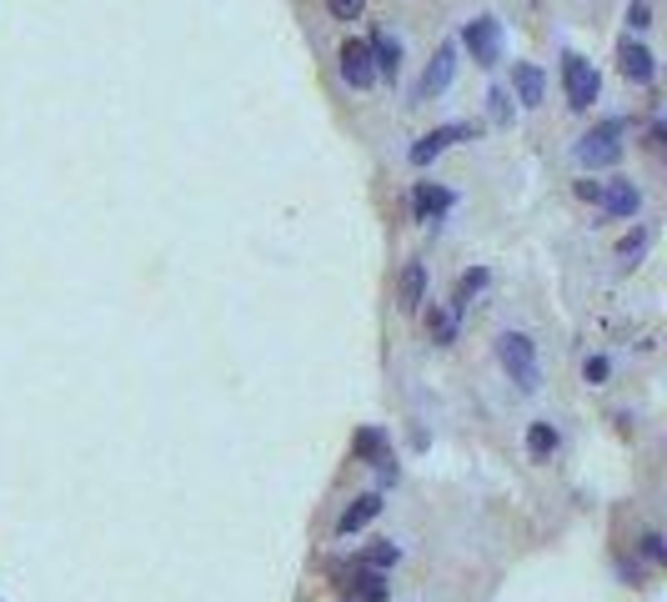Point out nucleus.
I'll use <instances>...</instances> for the list:
<instances>
[{
    "label": "nucleus",
    "instance_id": "f257e3e1",
    "mask_svg": "<svg viewBox=\"0 0 667 602\" xmlns=\"http://www.w3.org/2000/svg\"><path fill=\"white\" fill-rule=\"evenodd\" d=\"M497 362L507 367V377L522 387V392H537L542 387V367H537V347L522 337V332H502L497 337Z\"/></svg>",
    "mask_w": 667,
    "mask_h": 602
},
{
    "label": "nucleus",
    "instance_id": "f03ea898",
    "mask_svg": "<svg viewBox=\"0 0 667 602\" xmlns=\"http://www.w3.org/2000/svg\"><path fill=\"white\" fill-rule=\"evenodd\" d=\"M622 136H627V121H602V126H592V131L572 146V156H577L587 171H597V166H617V156H622Z\"/></svg>",
    "mask_w": 667,
    "mask_h": 602
},
{
    "label": "nucleus",
    "instance_id": "7ed1b4c3",
    "mask_svg": "<svg viewBox=\"0 0 667 602\" xmlns=\"http://www.w3.org/2000/svg\"><path fill=\"white\" fill-rule=\"evenodd\" d=\"M562 86H567V106H572V111H587V106L597 101V91H602L597 71H592L582 56H562Z\"/></svg>",
    "mask_w": 667,
    "mask_h": 602
},
{
    "label": "nucleus",
    "instance_id": "20e7f679",
    "mask_svg": "<svg viewBox=\"0 0 667 602\" xmlns=\"http://www.w3.org/2000/svg\"><path fill=\"white\" fill-rule=\"evenodd\" d=\"M462 46H467V56H472L477 66H497V61H502V26H497L492 16H482V21H467V31H462Z\"/></svg>",
    "mask_w": 667,
    "mask_h": 602
},
{
    "label": "nucleus",
    "instance_id": "39448f33",
    "mask_svg": "<svg viewBox=\"0 0 667 602\" xmlns=\"http://www.w3.org/2000/svg\"><path fill=\"white\" fill-rule=\"evenodd\" d=\"M452 76H457V46L447 41V46H437V56H432V66L422 71V81H417V96H422V101H432V96H442V91L452 86Z\"/></svg>",
    "mask_w": 667,
    "mask_h": 602
},
{
    "label": "nucleus",
    "instance_id": "423d86ee",
    "mask_svg": "<svg viewBox=\"0 0 667 602\" xmlns=\"http://www.w3.org/2000/svg\"><path fill=\"white\" fill-rule=\"evenodd\" d=\"M342 76H347V86H357V91H367V86L377 81V56H372L367 41H347V46H342Z\"/></svg>",
    "mask_w": 667,
    "mask_h": 602
},
{
    "label": "nucleus",
    "instance_id": "0eeeda50",
    "mask_svg": "<svg viewBox=\"0 0 667 602\" xmlns=\"http://www.w3.org/2000/svg\"><path fill=\"white\" fill-rule=\"evenodd\" d=\"M472 131H477V126H437V131H427V136L412 146V166H427V161H437L447 146L472 141Z\"/></svg>",
    "mask_w": 667,
    "mask_h": 602
},
{
    "label": "nucleus",
    "instance_id": "6e6552de",
    "mask_svg": "<svg viewBox=\"0 0 667 602\" xmlns=\"http://www.w3.org/2000/svg\"><path fill=\"white\" fill-rule=\"evenodd\" d=\"M597 206H602L607 216L627 221V216H637V206H642V191H637L632 181H607V186H602V196H597Z\"/></svg>",
    "mask_w": 667,
    "mask_h": 602
},
{
    "label": "nucleus",
    "instance_id": "1a4fd4ad",
    "mask_svg": "<svg viewBox=\"0 0 667 602\" xmlns=\"http://www.w3.org/2000/svg\"><path fill=\"white\" fill-rule=\"evenodd\" d=\"M457 206V196L447 191V186H432V181H422L417 191H412V211H417V221H437V216H447Z\"/></svg>",
    "mask_w": 667,
    "mask_h": 602
},
{
    "label": "nucleus",
    "instance_id": "9d476101",
    "mask_svg": "<svg viewBox=\"0 0 667 602\" xmlns=\"http://www.w3.org/2000/svg\"><path fill=\"white\" fill-rule=\"evenodd\" d=\"M512 86H517V101L522 106H542V96H547V81H542V71L532 61H517L512 66Z\"/></svg>",
    "mask_w": 667,
    "mask_h": 602
},
{
    "label": "nucleus",
    "instance_id": "9b49d317",
    "mask_svg": "<svg viewBox=\"0 0 667 602\" xmlns=\"http://www.w3.org/2000/svg\"><path fill=\"white\" fill-rule=\"evenodd\" d=\"M617 61H622V76H627V81H637V86H647V81H652V51H647V46L622 41Z\"/></svg>",
    "mask_w": 667,
    "mask_h": 602
},
{
    "label": "nucleus",
    "instance_id": "f8f14e48",
    "mask_svg": "<svg viewBox=\"0 0 667 602\" xmlns=\"http://www.w3.org/2000/svg\"><path fill=\"white\" fill-rule=\"evenodd\" d=\"M377 512H382V497H377V492H367V497H357V502H352V507L342 512L337 532H342V537H352V532H362V527H367V522H372Z\"/></svg>",
    "mask_w": 667,
    "mask_h": 602
},
{
    "label": "nucleus",
    "instance_id": "ddd939ff",
    "mask_svg": "<svg viewBox=\"0 0 667 602\" xmlns=\"http://www.w3.org/2000/svg\"><path fill=\"white\" fill-rule=\"evenodd\" d=\"M367 46H372V56H377V76L387 71V81H392V76L402 71V46H397V41H392L387 31H377V36H372Z\"/></svg>",
    "mask_w": 667,
    "mask_h": 602
},
{
    "label": "nucleus",
    "instance_id": "4468645a",
    "mask_svg": "<svg viewBox=\"0 0 667 602\" xmlns=\"http://www.w3.org/2000/svg\"><path fill=\"white\" fill-rule=\"evenodd\" d=\"M422 296H427V266L412 261V266L402 271V307H407V312H422Z\"/></svg>",
    "mask_w": 667,
    "mask_h": 602
},
{
    "label": "nucleus",
    "instance_id": "2eb2a0df",
    "mask_svg": "<svg viewBox=\"0 0 667 602\" xmlns=\"http://www.w3.org/2000/svg\"><path fill=\"white\" fill-rule=\"evenodd\" d=\"M352 587H357V597L362 602H387V577L377 572V567H357V577H352Z\"/></svg>",
    "mask_w": 667,
    "mask_h": 602
},
{
    "label": "nucleus",
    "instance_id": "dca6fc26",
    "mask_svg": "<svg viewBox=\"0 0 667 602\" xmlns=\"http://www.w3.org/2000/svg\"><path fill=\"white\" fill-rule=\"evenodd\" d=\"M527 452H532L537 462H547V457L557 452V432H552L547 422H532V432H527Z\"/></svg>",
    "mask_w": 667,
    "mask_h": 602
},
{
    "label": "nucleus",
    "instance_id": "f3484780",
    "mask_svg": "<svg viewBox=\"0 0 667 602\" xmlns=\"http://www.w3.org/2000/svg\"><path fill=\"white\" fill-rule=\"evenodd\" d=\"M357 457H367V462H387V437L377 432V427H367V432H357Z\"/></svg>",
    "mask_w": 667,
    "mask_h": 602
},
{
    "label": "nucleus",
    "instance_id": "a211bd4d",
    "mask_svg": "<svg viewBox=\"0 0 667 602\" xmlns=\"http://www.w3.org/2000/svg\"><path fill=\"white\" fill-rule=\"evenodd\" d=\"M482 286H487V271H482V266H477V271H467V276L457 281V301H452V312H467V301H472Z\"/></svg>",
    "mask_w": 667,
    "mask_h": 602
},
{
    "label": "nucleus",
    "instance_id": "6ab92c4d",
    "mask_svg": "<svg viewBox=\"0 0 667 602\" xmlns=\"http://www.w3.org/2000/svg\"><path fill=\"white\" fill-rule=\"evenodd\" d=\"M427 322H432L437 347H452L457 342V312H427Z\"/></svg>",
    "mask_w": 667,
    "mask_h": 602
},
{
    "label": "nucleus",
    "instance_id": "aec40b11",
    "mask_svg": "<svg viewBox=\"0 0 667 602\" xmlns=\"http://www.w3.org/2000/svg\"><path fill=\"white\" fill-rule=\"evenodd\" d=\"M397 557H402V552H397L392 542H377V547H367V552L357 557V567H377V572H382V567H397Z\"/></svg>",
    "mask_w": 667,
    "mask_h": 602
},
{
    "label": "nucleus",
    "instance_id": "412c9836",
    "mask_svg": "<svg viewBox=\"0 0 667 602\" xmlns=\"http://www.w3.org/2000/svg\"><path fill=\"white\" fill-rule=\"evenodd\" d=\"M362 6H367V0H326V11L337 16V21H357V16H362Z\"/></svg>",
    "mask_w": 667,
    "mask_h": 602
},
{
    "label": "nucleus",
    "instance_id": "4be33fe9",
    "mask_svg": "<svg viewBox=\"0 0 667 602\" xmlns=\"http://www.w3.org/2000/svg\"><path fill=\"white\" fill-rule=\"evenodd\" d=\"M642 251H647V236H642V231H637V236H632V241H622V246H617V256H622V261H627V266H632V261H637V256H642Z\"/></svg>",
    "mask_w": 667,
    "mask_h": 602
},
{
    "label": "nucleus",
    "instance_id": "5701e85b",
    "mask_svg": "<svg viewBox=\"0 0 667 602\" xmlns=\"http://www.w3.org/2000/svg\"><path fill=\"white\" fill-rule=\"evenodd\" d=\"M627 26H632V31H647V26H652V11H647V0H637V6H632Z\"/></svg>",
    "mask_w": 667,
    "mask_h": 602
},
{
    "label": "nucleus",
    "instance_id": "b1692460",
    "mask_svg": "<svg viewBox=\"0 0 667 602\" xmlns=\"http://www.w3.org/2000/svg\"><path fill=\"white\" fill-rule=\"evenodd\" d=\"M492 121H512V106H507V91H492Z\"/></svg>",
    "mask_w": 667,
    "mask_h": 602
},
{
    "label": "nucleus",
    "instance_id": "393cba45",
    "mask_svg": "<svg viewBox=\"0 0 667 602\" xmlns=\"http://www.w3.org/2000/svg\"><path fill=\"white\" fill-rule=\"evenodd\" d=\"M582 372H587V382H607V372H612V367H607V357H587V367H582Z\"/></svg>",
    "mask_w": 667,
    "mask_h": 602
},
{
    "label": "nucleus",
    "instance_id": "a878e982",
    "mask_svg": "<svg viewBox=\"0 0 667 602\" xmlns=\"http://www.w3.org/2000/svg\"><path fill=\"white\" fill-rule=\"evenodd\" d=\"M642 552H647L652 562H662V537H657V532H647V537H642Z\"/></svg>",
    "mask_w": 667,
    "mask_h": 602
},
{
    "label": "nucleus",
    "instance_id": "bb28decb",
    "mask_svg": "<svg viewBox=\"0 0 667 602\" xmlns=\"http://www.w3.org/2000/svg\"><path fill=\"white\" fill-rule=\"evenodd\" d=\"M577 196H582V201H597V196H602V181H577Z\"/></svg>",
    "mask_w": 667,
    "mask_h": 602
}]
</instances>
